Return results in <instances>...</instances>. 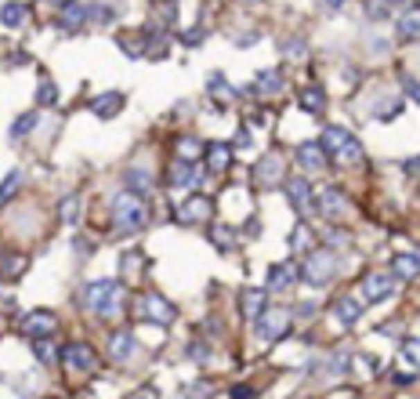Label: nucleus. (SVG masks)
Here are the masks:
<instances>
[{"label":"nucleus","instance_id":"obj_1","mask_svg":"<svg viewBox=\"0 0 420 399\" xmlns=\"http://www.w3.org/2000/svg\"><path fill=\"white\" fill-rule=\"evenodd\" d=\"M109 218H112V229L116 232H138L149 221V203L134 189H120L109 200Z\"/></svg>","mask_w":420,"mask_h":399},{"label":"nucleus","instance_id":"obj_2","mask_svg":"<svg viewBox=\"0 0 420 399\" xmlns=\"http://www.w3.org/2000/svg\"><path fill=\"white\" fill-rule=\"evenodd\" d=\"M120 298H123L120 280H91V283H84V291H80V309L105 319L120 309Z\"/></svg>","mask_w":420,"mask_h":399},{"label":"nucleus","instance_id":"obj_3","mask_svg":"<svg viewBox=\"0 0 420 399\" xmlns=\"http://www.w3.org/2000/svg\"><path fill=\"white\" fill-rule=\"evenodd\" d=\"M337 269H341L337 254L322 247V251H312L308 258H304V265H301V280L319 291V287H330V283L337 280Z\"/></svg>","mask_w":420,"mask_h":399},{"label":"nucleus","instance_id":"obj_4","mask_svg":"<svg viewBox=\"0 0 420 399\" xmlns=\"http://www.w3.org/2000/svg\"><path fill=\"white\" fill-rule=\"evenodd\" d=\"M283 193H286L290 203H294V211L301 218L315 214V185L304 178V174H297V178H283Z\"/></svg>","mask_w":420,"mask_h":399},{"label":"nucleus","instance_id":"obj_5","mask_svg":"<svg viewBox=\"0 0 420 399\" xmlns=\"http://www.w3.org/2000/svg\"><path fill=\"white\" fill-rule=\"evenodd\" d=\"M200 182H203L200 160H182V156L170 160V167H167V185L170 189H196Z\"/></svg>","mask_w":420,"mask_h":399},{"label":"nucleus","instance_id":"obj_6","mask_svg":"<svg viewBox=\"0 0 420 399\" xmlns=\"http://www.w3.org/2000/svg\"><path fill=\"white\" fill-rule=\"evenodd\" d=\"M254 330H257V338H261V341H279L283 334L290 330L286 309H265L261 316L254 319Z\"/></svg>","mask_w":420,"mask_h":399},{"label":"nucleus","instance_id":"obj_7","mask_svg":"<svg viewBox=\"0 0 420 399\" xmlns=\"http://www.w3.org/2000/svg\"><path fill=\"white\" fill-rule=\"evenodd\" d=\"M87 22H91V8L87 4L69 0L66 8H55V29H58V33H80Z\"/></svg>","mask_w":420,"mask_h":399},{"label":"nucleus","instance_id":"obj_8","mask_svg":"<svg viewBox=\"0 0 420 399\" xmlns=\"http://www.w3.org/2000/svg\"><path fill=\"white\" fill-rule=\"evenodd\" d=\"M283 174H286V160L279 153L257 156V164H254V182L257 185H283Z\"/></svg>","mask_w":420,"mask_h":399},{"label":"nucleus","instance_id":"obj_9","mask_svg":"<svg viewBox=\"0 0 420 399\" xmlns=\"http://www.w3.org/2000/svg\"><path fill=\"white\" fill-rule=\"evenodd\" d=\"M344 207H348V200H344V193L337 185H326V189H319L315 193V214L319 218L337 221V218H344Z\"/></svg>","mask_w":420,"mask_h":399},{"label":"nucleus","instance_id":"obj_10","mask_svg":"<svg viewBox=\"0 0 420 399\" xmlns=\"http://www.w3.org/2000/svg\"><path fill=\"white\" fill-rule=\"evenodd\" d=\"M138 312H141V319H152V323H159V327H170L174 323V305L164 298V294H145L141 298V305H138Z\"/></svg>","mask_w":420,"mask_h":399},{"label":"nucleus","instance_id":"obj_11","mask_svg":"<svg viewBox=\"0 0 420 399\" xmlns=\"http://www.w3.org/2000/svg\"><path fill=\"white\" fill-rule=\"evenodd\" d=\"M62 363L76 374H91L94 371V348L87 341H69V345H62Z\"/></svg>","mask_w":420,"mask_h":399},{"label":"nucleus","instance_id":"obj_12","mask_svg":"<svg viewBox=\"0 0 420 399\" xmlns=\"http://www.w3.org/2000/svg\"><path fill=\"white\" fill-rule=\"evenodd\" d=\"M58 327V316L51 309H33L22 316V334H29V338H51Z\"/></svg>","mask_w":420,"mask_h":399},{"label":"nucleus","instance_id":"obj_13","mask_svg":"<svg viewBox=\"0 0 420 399\" xmlns=\"http://www.w3.org/2000/svg\"><path fill=\"white\" fill-rule=\"evenodd\" d=\"M392 291H395L392 273H366L362 276V298L366 301H387Z\"/></svg>","mask_w":420,"mask_h":399},{"label":"nucleus","instance_id":"obj_14","mask_svg":"<svg viewBox=\"0 0 420 399\" xmlns=\"http://www.w3.org/2000/svg\"><path fill=\"white\" fill-rule=\"evenodd\" d=\"M297 167L304 174H312V171H322L326 167V149H322V142H301L297 146Z\"/></svg>","mask_w":420,"mask_h":399},{"label":"nucleus","instance_id":"obj_15","mask_svg":"<svg viewBox=\"0 0 420 399\" xmlns=\"http://www.w3.org/2000/svg\"><path fill=\"white\" fill-rule=\"evenodd\" d=\"M203 153H207V171L210 174H221V171L232 167V146L229 142H207Z\"/></svg>","mask_w":420,"mask_h":399},{"label":"nucleus","instance_id":"obj_16","mask_svg":"<svg viewBox=\"0 0 420 399\" xmlns=\"http://www.w3.org/2000/svg\"><path fill=\"white\" fill-rule=\"evenodd\" d=\"M301 280V269L294 262H279V265H272V273H268V291H290Z\"/></svg>","mask_w":420,"mask_h":399},{"label":"nucleus","instance_id":"obj_17","mask_svg":"<svg viewBox=\"0 0 420 399\" xmlns=\"http://www.w3.org/2000/svg\"><path fill=\"white\" fill-rule=\"evenodd\" d=\"M395 37H399V44H417V40H420V8H417V4H413L410 11L399 15Z\"/></svg>","mask_w":420,"mask_h":399},{"label":"nucleus","instance_id":"obj_18","mask_svg":"<svg viewBox=\"0 0 420 399\" xmlns=\"http://www.w3.org/2000/svg\"><path fill=\"white\" fill-rule=\"evenodd\" d=\"M362 309H366V301L362 298H337L333 301V316H337V323H344V327H355L362 319Z\"/></svg>","mask_w":420,"mask_h":399},{"label":"nucleus","instance_id":"obj_19","mask_svg":"<svg viewBox=\"0 0 420 399\" xmlns=\"http://www.w3.org/2000/svg\"><path fill=\"white\" fill-rule=\"evenodd\" d=\"M134 348H138V341H134L131 330H112V334H109V359L123 363V359L134 356Z\"/></svg>","mask_w":420,"mask_h":399},{"label":"nucleus","instance_id":"obj_20","mask_svg":"<svg viewBox=\"0 0 420 399\" xmlns=\"http://www.w3.org/2000/svg\"><path fill=\"white\" fill-rule=\"evenodd\" d=\"M26 265H29V258L22 251H11V247L0 251V280H19L26 273Z\"/></svg>","mask_w":420,"mask_h":399},{"label":"nucleus","instance_id":"obj_21","mask_svg":"<svg viewBox=\"0 0 420 399\" xmlns=\"http://www.w3.org/2000/svg\"><path fill=\"white\" fill-rule=\"evenodd\" d=\"M348 138H351V131L348 127H341V124H326L322 127V149H326V156H341V149L348 146Z\"/></svg>","mask_w":420,"mask_h":399},{"label":"nucleus","instance_id":"obj_22","mask_svg":"<svg viewBox=\"0 0 420 399\" xmlns=\"http://www.w3.org/2000/svg\"><path fill=\"white\" fill-rule=\"evenodd\" d=\"M297 105H301L308 117H322V113H326V91H322V87H315V84L301 87V94H297Z\"/></svg>","mask_w":420,"mask_h":399},{"label":"nucleus","instance_id":"obj_23","mask_svg":"<svg viewBox=\"0 0 420 399\" xmlns=\"http://www.w3.org/2000/svg\"><path fill=\"white\" fill-rule=\"evenodd\" d=\"M120 109H123V94L120 91H105V94H98V99H91V113L98 120H112Z\"/></svg>","mask_w":420,"mask_h":399},{"label":"nucleus","instance_id":"obj_24","mask_svg":"<svg viewBox=\"0 0 420 399\" xmlns=\"http://www.w3.org/2000/svg\"><path fill=\"white\" fill-rule=\"evenodd\" d=\"M254 91L257 94H279L283 91V69H276V66L257 69L254 73Z\"/></svg>","mask_w":420,"mask_h":399},{"label":"nucleus","instance_id":"obj_25","mask_svg":"<svg viewBox=\"0 0 420 399\" xmlns=\"http://www.w3.org/2000/svg\"><path fill=\"white\" fill-rule=\"evenodd\" d=\"M210 214H214V203H210V196H189L182 203V221H207Z\"/></svg>","mask_w":420,"mask_h":399},{"label":"nucleus","instance_id":"obj_26","mask_svg":"<svg viewBox=\"0 0 420 399\" xmlns=\"http://www.w3.org/2000/svg\"><path fill=\"white\" fill-rule=\"evenodd\" d=\"M265 309H268L265 291H243V294H239V312H243V316L250 319V323H254V319L261 316Z\"/></svg>","mask_w":420,"mask_h":399},{"label":"nucleus","instance_id":"obj_27","mask_svg":"<svg viewBox=\"0 0 420 399\" xmlns=\"http://www.w3.org/2000/svg\"><path fill=\"white\" fill-rule=\"evenodd\" d=\"M26 19H29V8L22 4V0H8V4H0V22H4L8 29L26 26Z\"/></svg>","mask_w":420,"mask_h":399},{"label":"nucleus","instance_id":"obj_28","mask_svg":"<svg viewBox=\"0 0 420 399\" xmlns=\"http://www.w3.org/2000/svg\"><path fill=\"white\" fill-rule=\"evenodd\" d=\"M207 91L214 94L218 102H236L239 99V91L225 80V73H210V80H207Z\"/></svg>","mask_w":420,"mask_h":399},{"label":"nucleus","instance_id":"obj_29","mask_svg":"<svg viewBox=\"0 0 420 399\" xmlns=\"http://www.w3.org/2000/svg\"><path fill=\"white\" fill-rule=\"evenodd\" d=\"M29 341H33V345H29V348H33V356H37L44 366H51V363L62 359V348H58L51 338H29Z\"/></svg>","mask_w":420,"mask_h":399},{"label":"nucleus","instance_id":"obj_30","mask_svg":"<svg viewBox=\"0 0 420 399\" xmlns=\"http://www.w3.org/2000/svg\"><path fill=\"white\" fill-rule=\"evenodd\" d=\"M392 273L402 276V280H417L420 276V254H395Z\"/></svg>","mask_w":420,"mask_h":399},{"label":"nucleus","instance_id":"obj_31","mask_svg":"<svg viewBox=\"0 0 420 399\" xmlns=\"http://www.w3.org/2000/svg\"><path fill=\"white\" fill-rule=\"evenodd\" d=\"M22 182H26V171H8V178L0 182V207H8L15 196H19V189H22Z\"/></svg>","mask_w":420,"mask_h":399},{"label":"nucleus","instance_id":"obj_32","mask_svg":"<svg viewBox=\"0 0 420 399\" xmlns=\"http://www.w3.org/2000/svg\"><path fill=\"white\" fill-rule=\"evenodd\" d=\"M141 265H145V262H141V251H123V254H120V273H123L127 283H134V280H138Z\"/></svg>","mask_w":420,"mask_h":399},{"label":"nucleus","instance_id":"obj_33","mask_svg":"<svg viewBox=\"0 0 420 399\" xmlns=\"http://www.w3.org/2000/svg\"><path fill=\"white\" fill-rule=\"evenodd\" d=\"M37 124H40V113L33 109V113H22L19 120L11 124V142H19V138H26V135H33L37 131Z\"/></svg>","mask_w":420,"mask_h":399},{"label":"nucleus","instance_id":"obj_34","mask_svg":"<svg viewBox=\"0 0 420 399\" xmlns=\"http://www.w3.org/2000/svg\"><path fill=\"white\" fill-rule=\"evenodd\" d=\"M174 153L182 156V160H200L203 146H200V138H196V135H182V138L174 142Z\"/></svg>","mask_w":420,"mask_h":399},{"label":"nucleus","instance_id":"obj_35","mask_svg":"<svg viewBox=\"0 0 420 399\" xmlns=\"http://www.w3.org/2000/svg\"><path fill=\"white\" fill-rule=\"evenodd\" d=\"M312 244H315V236L308 229V221H297L294 232H290V251H308Z\"/></svg>","mask_w":420,"mask_h":399},{"label":"nucleus","instance_id":"obj_36","mask_svg":"<svg viewBox=\"0 0 420 399\" xmlns=\"http://www.w3.org/2000/svg\"><path fill=\"white\" fill-rule=\"evenodd\" d=\"M399 113H402V99H395V94H384V102L374 109V120L387 124V120H395Z\"/></svg>","mask_w":420,"mask_h":399},{"label":"nucleus","instance_id":"obj_37","mask_svg":"<svg viewBox=\"0 0 420 399\" xmlns=\"http://www.w3.org/2000/svg\"><path fill=\"white\" fill-rule=\"evenodd\" d=\"M123 182H127V189H134V193H149V189H152V174L145 171V167H131Z\"/></svg>","mask_w":420,"mask_h":399},{"label":"nucleus","instance_id":"obj_38","mask_svg":"<svg viewBox=\"0 0 420 399\" xmlns=\"http://www.w3.org/2000/svg\"><path fill=\"white\" fill-rule=\"evenodd\" d=\"M210 239H214V247L218 251H232L236 247V229H229V226H210Z\"/></svg>","mask_w":420,"mask_h":399},{"label":"nucleus","instance_id":"obj_39","mask_svg":"<svg viewBox=\"0 0 420 399\" xmlns=\"http://www.w3.org/2000/svg\"><path fill=\"white\" fill-rule=\"evenodd\" d=\"M37 105H58V84H51V80H40L37 84Z\"/></svg>","mask_w":420,"mask_h":399},{"label":"nucleus","instance_id":"obj_40","mask_svg":"<svg viewBox=\"0 0 420 399\" xmlns=\"http://www.w3.org/2000/svg\"><path fill=\"white\" fill-rule=\"evenodd\" d=\"M91 22H98V26L116 22V8L112 4H91Z\"/></svg>","mask_w":420,"mask_h":399},{"label":"nucleus","instance_id":"obj_41","mask_svg":"<svg viewBox=\"0 0 420 399\" xmlns=\"http://www.w3.org/2000/svg\"><path fill=\"white\" fill-rule=\"evenodd\" d=\"M399 87L406 91V99H413V102L420 105V80H417V76H410V73H399Z\"/></svg>","mask_w":420,"mask_h":399},{"label":"nucleus","instance_id":"obj_42","mask_svg":"<svg viewBox=\"0 0 420 399\" xmlns=\"http://www.w3.org/2000/svg\"><path fill=\"white\" fill-rule=\"evenodd\" d=\"M76 211H80V196H66V200H62V207H58V214H62V221H66V226H73V221L80 218Z\"/></svg>","mask_w":420,"mask_h":399},{"label":"nucleus","instance_id":"obj_43","mask_svg":"<svg viewBox=\"0 0 420 399\" xmlns=\"http://www.w3.org/2000/svg\"><path fill=\"white\" fill-rule=\"evenodd\" d=\"M279 51H283L286 58H301L304 51H308V44H304L301 37H290V40H283V44H279Z\"/></svg>","mask_w":420,"mask_h":399},{"label":"nucleus","instance_id":"obj_44","mask_svg":"<svg viewBox=\"0 0 420 399\" xmlns=\"http://www.w3.org/2000/svg\"><path fill=\"white\" fill-rule=\"evenodd\" d=\"M362 156H366V153H362V146H359V138L351 135L348 146L341 149V160H348V164H362Z\"/></svg>","mask_w":420,"mask_h":399},{"label":"nucleus","instance_id":"obj_45","mask_svg":"<svg viewBox=\"0 0 420 399\" xmlns=\"http://www.w3.org/2000/svg\"><path fill=\"white\" fill-rule=\"evenodd\" d=\"M402 359L413 363V366H420V341H417V338H406V341H402Z\"/></svg>","mask_w":420,"mask_h":399},{"label":"nucleus","instance_id":"obj_46","mask_svg":"<svg viewBox=\"0 0 420 399\" xmlns=\"http://www.w3.org/2000/svg\"><path fill=\"white\" fill-rule=\"evenodd\" d=\"M203 37H207V29H203V26L185 29V33H182V44H185V47H200V44H203Z\"/></svg>","mask_w":420,"mask_h":399},{"label":"nucleus","instance_id":"obj_47","mask_svg":"<svg viewBox=\"0 0 420 399\" xmlns=\"http://www.w3.org/2000/svg\"><path fill=\"white\" fill-rule=\"evenodd\" d=\"M189 359H192V363H207V359H210V348H207L203 341H192V345H189Z\"/></svg>","mask_w":420,"mask_h":399},{"label":"nucleus","instance_id":"obj_48","mask_svg":"<svg viewBox=\"0 0 420 399\" xmlns=\"http://www.w3.org/2000/svg\"><path fill=\"white\" fill-rule=\"evenodd\" d=\"M366 19H369V22H374V19L384 22V19H387V0H377V4H369V8H366Z\"/></svg>","mask_w":420,"mask_h":399},{"label":"nucleus","instance_id":"obj_49","mask_svg":"<svg viewBox=\"0 0 420 399\" xmlns=\"http://www.w3.org/2000/svg\"><path fill=\"white\" fill-rule=\"evenodd\" d=\"M174 22H177V4L170 0V4L159 8V26H174Z\"/></svg>","mask_w":420,"mask_h":399},{"label":"nucleus","instance_id":"obj_50","mask_svg":"<svg viewBox=\"0 0 420 399\" xmlns=\"http://www.w3.org/2000/svg\"><path fill=\"white\" fill-rule=\"evenodd\" d=\"M344 371H348V356L337 353V356H333V363H330V374H344Z\"/></svg>","mask_w":420,"mask_h":399},{"label":"nucleus","instance_id":"obj_51","mask_svg":"<svg viewBox=\"0 0 420 399\" xmlns=\"http://www.w3.org/2000/svg\"><path fill=\"white\" fill-rule=\"evenodd\" d=\"M326 239H330V247H333V251H341V247H348V232H330Z\"/></svg>","mask_w":420,"mask_h":399},{"label":"nucleus","instance_id":"obj_52","mask_svg":"<svg viewBox=\"0 0 420 399\" xmlns=\"http://www.w3.org/2000/svg\"><path fill=\"white\" fill-rule=\"evenodd\" d=\"M257 40H261V33H239V40H236V47H254Z\"/></svg>","mask_w":420,"mask_h":399},{"label":"nucleus","instance_id":"obj_53","mask_svg":"<svg viewBox=\"0 0 420 399\" xmlns=\"http://www.w3.org/2000/svg\"><path fill=\"white\" fill-rule=\"evenodd\" d=\"M73 251H76V254H91V239H87V236H76V239H73Z\"/></svg>","mask_w":420,"mask_h":399},{"label":"nucleus","instance_id":"obj_54","mask_svg":"<svg viewBox=\"0 0 420 399\" xmlns=\"http://www.w3.org/2000/svg\"><path fill=\"white\" fill-rule=\"evenodd\" d=\"M344 4H348V0H322V8H326L330 15H333V11H341Z\"/></svg>","mask_w":420,"mask_h":399},{"label":"nucleus","instance_id":"obj_55","mask_svg":"<svg viewBox=\"0 0 420 399\" xmlns=\"http://www.w3.org/2000/svg\"><path fill=\"white\" fill-rule=\"evenodd\" d=\"M250 396H254V392H250L247 385H236V389H232V399H250Z\"/></svg>","mask_w":420,"mask_h":399},{"label":"nucleus","instance_id":"obj_56","mask_svg":"<svg viewBox=\"0 0 420 399\" xmlns=\"http://www.w3.org/2000/svg\"><path fill=\"white\" fill-rule=\"evenodd\" d=\"M395 385H413V374H402V371H399V374H395Z\"/></svg>","mask_w":420,"mask_h":399},{"label":"nucleus","instance_id":"obj_57","mask_svg":"<svg viewBox=\"0 0 420 399\" xmlns=\"http://www.w3.org/2000/svg\"><path fill=\"white\" fill-rule=\"evenodd\" d=\"M134 399H159V392H156V389H145V392H141V396H134Z\"/></svg>","mask_w":420,"mask_h":399},{"label":"nucleus","instance_id":"obj_58","mask_svg":"<svg viewBox=\"0 0 420 399\" xmlns=\"http://www.w3.org/2000/svg\"><path fill=\"white\" fill-rule=\"evenodd\" d=\"M413 0H387V8H410Z\"/></svg>","mask_w":420,"mask_h":399},{"label":"nucleus","instance_id":"obj_59","mask_svg":"<svg viewBox=\"0 0 420 399\" xmlns=\"http://www.w3.org/2000/svg\"><path fill=\"white\" fill-rule=\"evenodd\" d=\"M51 4H55V8H66V4H69V0H51Z\"/></svg>","mask_w":420,"mask_h":399},{"label":"nucleus","instance_id":"obj_60","mask_svg":"<svg viewBox=\"0 0 420 399\" xmlns=\"http://www.w3.org/2000/svg\"><path fill=\"white\" fill-rule=\"evenodd\" d=\"M413 4H417V8H420V0H413Z\"/></svg>","mask_w":420,"mask_h":399}]
</instances>
